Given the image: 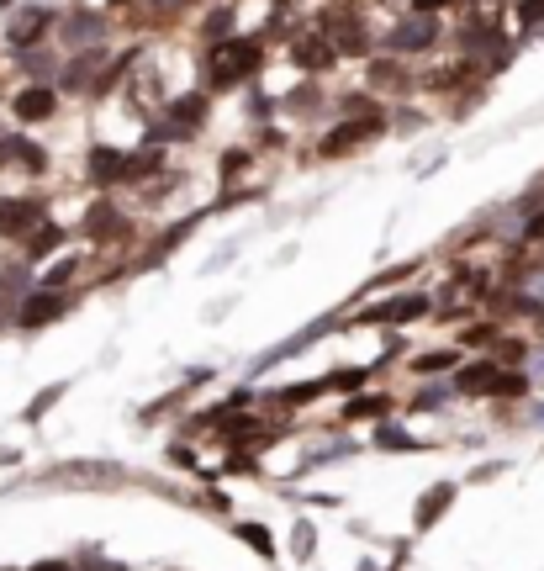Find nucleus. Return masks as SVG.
Instances as JSON below:
<instances>
[{
  "instance_id": "1",
  "label": "nucleus",
  "mask_w": 544,
  "mask_h": 571,
  "mask_svg": "<svg viewBox=\"0 0 544 571\" xmlns=\"http://www.w3.org/2000/svg\"><path fill=\"white\" fill-rule=\"evenodd\" d=\"M259 64H265V48H259L254 38H238V43H228V48L212 53V64H206V80H212L217 90H228V85H238V80H249Z\"/></svg>"
},
{
  "instance_id": "2",
  "label": "nucleus",
  "mask_w": 544,
  "mask_h": 571,
  "mask_svg": "<svg viewBox=\"0 0 544 571\" xmlns=\"http://www.w3.org/2000/svg\"><path fill=\"white\" fill-rule=\"evenodd\" d=\"M69 302L74 297H64V291H32V297H22L16 302V328H22V334H32V328H43V323H59L64 312H69Z\"/></svg>"
},
{
  "instance_id": "3",
  "label": "nucleus",
  "mask_w": 544,
  "mask_h": 571,
  "mask_svg": "<svg viewBox=\"0 0 544 571\" xmlns=\"http://www.w3.org/2000/svg\"><path fill=\"white\" fill-rule=\"evenodd\" d=\"M323 38L333 43V53H349V59L370 48V32L354 11H323Z\"/></svg>"
},
{
  "instance_id": "4",
  "label": "nucleus",
  "mask_w": 544,
  "mask_h": 571,
  "mask_svg": "<svg viewBox=\"0 0 544 571\" xmlns=\"http://www.w3.org/2000/svg\"><path fill=\"white\" fill-rule=\"evenodd\" d=\"M43 228V201L37 196H0V238H22Z\"/></svg>"
},
{
  "instance_id": "5",
  "label": "nucleus",
  "mask_w": 544,
  "mask_h": 571,
  "mask_svg": "<svg viewBox=\"0 0 544 571\" xmlns=\"http://www.w3.org/2000/svg\"><path fill=\"white\" fill-rule=\"evenodd\" d=\"M497 381H502V365H497L492 355H476L471 365H460L449 386H455V397H492Z\"/></svg>"
},
{
  "instance_id": "6",
  "label": "nucleus",
  "mask_w": 544,
  "mask_h": 571,
  "mask_svg": "<svg viewBox=\"0 0 544 571\" xmlns=\"http://www.w3.org/2000/svg\"><path fill=\"white\" fill-rule=\"evenodd\" d=\"M455 497H460V487H455V482H434V487H428V492L418 497V508H412V529L428 534V529H434L449 508H455Z\"/></svg>"
},
{
  "instance_id": "7",
  "label": "nucleus",
  "mask_w": 544,
  "mask_h": 571,
  "mask_svg": "<svg viewBox=\"0 0 544 571\" xmlns=\"http://www.w3.org/2000/svg\"><path fill=\"white\" fill-rule=\"evenodd\" d=\"M333 381L317 376V381H296V386H275V392H259V402L265 408H312L317 397H328Z\"/></svg>"
},
{
  "instance_id": "8",
  "label": "nucleus",
  "mask_w": 544,
  "mask_h": 571,
  "mask_svg": "<svg viewBox=\"0 0 544 571\" xmlns=\"http://www.w3.org/2000/svg\"><path fill=\"white\" fill-rule=\"evenodd\" d=\"M434 312V297H423V291H412V297H397V302H381V307H370L360 323H418Z\"/></svg>"
},
{
  "instance_id": "9",
  "label": "nucleus",
  "mask_w": 544,
  "mask_h": 571,
  "mask_svg": "<svg viewBox=\"0 0 544 571\" xmlns=\"http://www.w3.org/2000/svg\"><path fill=\"white\" fill-rule=\"evenodd\" d=\"M333 59H339V53H333V43L323 38V32H307V38H296V43H291V64H296V69H307V75H323Z\"/></svg>"
},
{
  "instance_id": "10",
  "label": "nucleus",
  "mask_w": 544,
  "mask_h": 571,
  "mask_svg": "<svg viewBox=\"0 0 544 571\" xmlns=\"http://www.w3.org/2000/svg\"><path fill=\"white\" fill-rule=\"evenodd\" d=\"M381 127H386V112H375V117H360V122H344V127H333V133L323 138V154L333 159V154H344V149H360V138L381 133Z\"/></svg>"
},
{
  "instance_id": "11",
  "label": "nucleus",
  "mask_w": 544,
  "mask_h": 571,
  "mask_svg": "<svg viewBox=\"0 0 544 571\" xmlns=\"http://www.w3.org/2000/svg\"><path fill=\"white\" fill-rule=\"evenodd\" d=\"M434 38H439V22H434V16H412V22H402V27L386 32V43L402 48V53H423Z\"/></svg>"
},
{
  "instance_id": "12",
  "label": "nucleus",
  "mask_w": 544,
  "mask_h": 571,
  "mask_svg": "<svg viewBox=\"0 0 544 571\" xmlns=\"http://www.w3.org/2000/svg\"><path fill=\"white\" fill-rule=\"evenodd\" d=\"M53 27V11H43V6H27V11H16V22L6 27V43L11 48H32L43 32Z\"/></svg>"
},
{
  "instance_id": "13",
  "label": "nucleus",
  "mask_w": 544,
  "mask_h": 571,
  "mask_svg": "<svg viewBox=\"0 0 544 571\" xmlns=\"http://www.w3.org/2000/svg\"><path fill=\"white\" fill-rule=\"evenodd\" d=\"M85 170H90V180H96V186H122V180H127V154L96 143V149H90V159H85Z\"/></svg>"
},
{
  "instance_id": "14",
  "label": "nucleus",
  "mask_w": 544,
  "mask_h": 571,
  "mask_svg": "<svg viewBox=\"0 0 544 571\" xmlns=\"http://www.w3.org/2000/svg\"><path fill=\"white\" fill-rule=\"evenodd\" d=\"M391 408H397L391 392H360V397H349L339 408V423H370V418H386Z\"/></svg>"
},
{
  "instance_id": "15",
  "label": "nucleus",
  "mask_w": 544,
  "mask_h": 571,
  "mask_svg": "<svg viewBox=\"0 0 544 571\" xmlns=\"http://www.w3.org/2000/svg\"><path fill=\"white\" fill-rule=\"evenodd\" d=\"M53 106H59V101H53L48 85H27L22 96H16V117H22V122H43V117H53Z\"/></svg>"
},
{
  "instance_id": "16",
  "label": "nucleus",
  "mask_w": 544,
  "mask_h": 571,
  "mask_svg": "<svg viewBox=\"0 0 544 571\" xmlns=\"http://www.w3.org/2000/svg\"><path fill=\"white\" fill-rule=\"evenodd\" d=\"M444 371H460V349H428V355L412 360V376H444Z\"/></svg>"
},
{
  "instance_id": "17",
  "label": "nucleus",
  "mask_w": 544,
  "mask_h": 571,
  "mask_svg": "<svg viewBox=\"0 0 544 571\" xmlns=\"http://www.w3.org/2000/svg\"><path fill=\"white\" fill-rule=\"evenodd\" d=\"M201 117H206V96H180V101H170L175 133H191V127H201Z\"/></svg>"
},
{
  "instance_id": "18",
  "label": "nucleus",
  "mask_w": 544,
  "mask_h": 571,
  "mask_svg": "<svg viewBox=\"0 0 544 571\" xmlns=\"http://www.w3.org/2000/svg\"><path fill=\"white\" fill-rule=\"evenodd\" d=\"M233 534H238V540L249 545V550H259L265 561H275V534H270L265 524H249V519H243V524H233Z\"/></svg>"
},
{
  "instance_id": "19",
  "label": "nucleus",
  "mask_w": 544,
  "mask_h": 571,
  "mask_svg": "<svg viewBox=\"0 0 544 571\" xmlns=\"http://www.w3.org/2000/svg\"><path fill=\"white\" fill-rule=\"evenodd\" d=\"M449 397H455V386H439V381H428L423 392L407 402V408H412V413H444V408H449Z\"/></svg>"
},
{
  "instance_id": "20",
  "label": "nucleus",
  "mask_w": 544,
  "mask_h": 571,
  "mask_svg": "<svg viewBox=\"0 0 544 571\" xmlns=\"http://www.w3.org/2000/svg\"><path fill=\"white\" fill-rule=\"evenodd\" d=\"M53 249H64V228L43 223V233H32V244H27V260H43V254H53Z\"/></svg>"
},
{
  "instance_id": "21",
  "label": "nucleus",
  "mask_w": 544,
  "mask_h": 571,
  "mask_svg": "<svg viewBox=\"0 0 544 571\" xmlns=\"http://www.w3.org/2000/svg\"><path fill=\"white\" fill-rule=\"evenodd\" d=\"M312 550H317V524H307V519H302V524H291V556H296V561H307Z\"/></svg>"
},
{
  "instance_id": "22",
  "label": "nucleus",
  "mask_w": 544,
  "mask_h": 571,
  "mask_svg": "<svg viewBox=\"0 0 544 571\" xmlns=\"http://www.w3.org/2000/svg\"><path fill=\"white\" fill-rule=\"evenodd\" d=\"M375 450H423V445H418L412 434H402V429H386V423H381V429H375Z\"/></svg>"
},
{
  "instance_id": "23",
  "label": "nucleus",
  "mask_w": 544,
  "mask_h": 571,
  "mask_svg": "<svg viewBox=\"0 0 544 571\" xmlns=\"http://www.w3.org/2000/svg\"><path fill=\"white\" fill-rule=\"evenodd\" d=\"M74 270H80V260H59V265L43 275V291H64V286L74 281Z\"/></svg>"
},
{
  "instance_id": "24",
  "label": "nucleus",
  "mask_w": 544,
  "mask_h": 571,
  "mask_svg": "<svg viewBox=\"0 0 544 571\" xmlns=\"http://www.w3.org/2000/svg\"><path fill=\"white\" fill-rule=\"evenodd\" d=\"M59 397H64V381H59V386H48V392H37V402H32V408H27L22 418H27V423H37V418H43V413H48Z\"/></svg>"
},
{
  "instance_id": "25",
  "label": "nucleus",
  "mask_w": 544,
  "mask_h": 571,
  "mask_svg": "<svg viewBox=\"0 0 544 571\" xmlns=\"http://www.w3.org/2000/svg\"><path fill=\"white\" fill-rule=\"evenodd\" d=\"M64 32H69V43H96L106 32V22H69Z\"/></svg>"
},
{
  "instance_id": "26",
  "label": "nucleus",
  "mask_w": 544,
  "mask_h": 571,
  "mask_svg": "<svg viewBox=\"0 0 544 571\" xmlns=\"http://www.w3.org/2000/svg\"><path fill=\"white\" fill-rule=\"evenodd\" d=\"M206 38H233V11H212V22H206Z\"/></svg>"
},
{
  "instance_id": "27",
  "label": "nucleus",
  "mask_w": 544,
  "mask_h": 571,
  "mask_svg": "<svg viewBox=\"0 0 544 571\" xmlns=\"http://www.w3.org/2000/svg\"><path fill=\"white\" fill-rule=\"evenodd\" d=\"M518 16H523V27H544V0H523Z\"/></svg>"
},
{
  "instance_id": "28",
  "label": "nucleus",
  "mask_w": 544,
  "mask_h": 571,
  "mask_svg": "<svg viewBox=\"0 0 544 571\" xmlns=\"http://www.w3.org/2000/svg\"><path fill=\"white\" fill-rule=\"evenodd\" d=\"M523 244H544V212H534L529 223H523Z\"/></svg>"
},
{
  "instance_id": "29",
  "label": "nucleus",
  "mask_w": 544,
  "mask_h": 571,
  "mask_svg": "<svg viewBox=\"0 0 544 571\" xmlns=\"http://www.w3.org/2000/svg\"><path fill=\"white\" fill-rule=\"evenodd\" d=\"M502 471H508V460H486V466L471 471V482H492V476H502Z\"/></svg>"
},
{
  "instance_id": "30",
  "label": "nucleus",
  "mask_w": 544,
  "mask_h": 571,
  "mask_svg": "<svg viewBox=\"0 0 544 571\" xmlns=\"http://www.w3.org/2000/svg\"><path fill=\"white\" fill-rule=\"evenodd\" d=\"M164 455H170V466H196V450L191 445H170Z\"/></svg>"
},
{
  "instance_id": "31",
  "label": "nucleus",
  "mask_w": 544,
  "mask_h": 571,
  "mask_svg": "<svg viewBox=\"0 0 544 571\" xmlns=\"http://www.w3.org/2000/svg\"><path fill=\"white\" fill-rule=\"evenodd\" d=\"M375 80H381V85H397L402 69H397V64H375Z\"/></svg>"
},
{
  "instance_id": "32",
  "label": "nucleus",
  "mask_w": 544,
  "mask_h": 571,
  "mask_svg": "<svg viewBox=\"0 0 544 571\" xmlns=\"http://www.w3.org/2000/svg\"><path fill=\"white\" fill-rule=\"evenodd\" d=\"M27 69H32V75H53V59H43V53H27Z\"/></svg>"
},
{
  "instance_id": "33",
  "label": "nucleus",
  "mask_w": 544,
  "mask_h": 571,
  "mask_svg": "<svg viewBox=\"0 0 544 571\" xmlns=\"http://www.w3.org/2000/svg\"><path fill=\"white\" fill-rule=\"evenodd\" d=\"M439 6H449V0H412V16H434Z\"/></svg>"
},
{
  "instance_id": "34",
  "label": "nucleus",
  "mask_w": 544,
  "mask_h": 571,
  "mask_svg": "<svg viewBox=\"0 0 544 571\" xmlns=\"http://www.w3.org/2000/svg\"><path fill=\"white\" fill-rule=\"evenodd\" d=\"M27 571H80V566H69V561H37V566H27Z\"/></svg>"
}]
</instances>
